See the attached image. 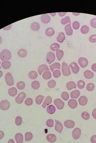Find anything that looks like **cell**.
Listing matches in <instances>:
<instances>
[{
    "label": "cell",
    "mask_w": 96,
    "mask_h": 143,
    "mask_svg": "<svg viewBox=\"0 0 96 143\" xmlns=\"http://www.w3.org/2000/svg\"><path fill=\"white\" fill-rule=\"evenodd\" d=\"M11 58V53L7 49L3 50L0 53V58L2 61L10 60Z\"/></svg>",
    "instance_id": "cell-1"
},
{
    "label": "cell",
    "mask_w": 96,
    "mask_h": 143,
    "mask_svg": "<svg viewBox=\"0 0 96 143\" xmlns=\"http://www.w3.org/2000/svg\"><path fill=\"white\" fill-rule=\"evenodd\" d=\"M61 71H62V74L64 76H68L71 74V72L70 68H69V67L65 62H63L62 63Z\"/></svg>",
    "instance_id": "cell-2"
},
{
    "label": "cell",
    "mask_w": 96,
    "mask_h": 143,
    "mask_svg": "<svg viewBox=\"0 0 96 143\" xmlns=\"http://www.w3.org/2000/svg\"><path fill=\"white\" fill-rule=\"evenodd\" d=\"M5 80L8 86H12L14 85V80L13 76L10 73L8 72L6 74Z\"/></svg>",
    "instance_id": "cell-3"
},
{
    "label": "cell",
    "mask_w": 96,
    "mask_h": 143,
    "mask_svg": "<svg viewBox=\"0 0 96 143\" xmlns=\"http://www.w3.org/2000/svg\"><path fill=\"white\" fill-rule=\"evenodd\" d=\"M46 59L47 63L50 64L55 60V55L54 53L50 52L47 54Z\"/></svg>",
    "instance_id": "cell-4"
},
{
    "label": "cell",
    "mask_w": 96,
    "mask_h": 143,
    "mask_svg": "<svg viewBox=\"0 0 96 143\" xmlns=\"http://www.w3.org/2000/svg\"><path fill=\"white\" fill-rule=\"evenodd\" d=\"M10 104L7 100H3L0 102V108L2 110H6L9 108Z\"/></svg>",
    "instance_id": "cell-5"
},
{
    "label": "cell",
    "mask_w": 96,
    "mask_h": 143,
    "mask_svg": "<svg viewBox=\"0 0 96 143\" xmlns=\"http://www.w3.org/2000/svg\"><path fill=\"white\" fill-rule=\"evenodd\" d=\"M81 135V130L80 128H75L72 132L73 138L75 140H77L80 137Z\"/></svg>",
    "instance_id": "cell-6"
},
{
    "label": "cell",
    "mask_w": 96,
    "mask_h": 143,
    "mask_svg": "<svg viewBox=\"0 0 96 143\" xmlns=\"http://www.w3.org/2000/svg\"><path fill=\"white\" fill-rule=\"evenodd\" d=\"M54 104L59 110H61L64 108L65 106V103L60 99H55L54 101Z\"/></svg>",
    "instance_id": "cell-7"
},
{
    "label": "cell",
    "mask_w": 96,
    "mask_h": 143,
    "mask_svg": "<svg viewBox=\"0 0 96 143\" xmlns=\"http://www.w3.org/2000/svg\"><path fill=\"white\" fill-rule=\"evenodd\" d=\"M26 97V94L24 92H22L18 94V96L16 98V102L18 104H21Z\"/></svg>",
    "instance_id": "cell-8"
},
{
    "label": "cell",
    "mask_w": 96,
    "mask_h": 143,
    "mask_svg": "<svg viewBox=\"0 0 96 143\" xmlns=\"http://www.w3.org/2000/svg\"><path fill=\"white\" fill-rule=\"evenodd\" d=\"M55 129L56 131H58L59 133L61 134L62 130L63 129V126L62 123L58 121V120H55Z\"/></svg>",
    "instance_id": "cell-9"
},
{
    "label": "cell",
    "mask_w": 96,
    "mask_h": 143,
    "mask_svg": "<svg viewBox=\"0 0 96 143\" xmlns=\"http://www.w3.org/2000/svg\"><path fill=\"white\" fill-rule=\"evenodd\" d=\"M78 62L81 67L83 68L86 67L88 64V59L84 57H81L79 58Z\"/></svg>",
    "instance_id": "cell-10"
},
{
    "label": "cell",
    "mask_w": 96,
    "mask_h": 143,
    "mask_svg": "<svg viewBox=\"0 0 96 143\" xmlns=\"http://www.w3.org/2000/svg\"><path fill=\"white\" fill-rule=\"evenodd\" d=\"M71 67L72 72L75 74H77L79 72L80 68L78 65L75 62H72L69 65Z\"/></svg>",
    "instance_id": "cell-11"
},
{
    "label": "cell",
    "mask_w": 96,
    "mask_h": 143,
    "mask_svg": "<svg viewBox=\"0 0 96 143\" xmlns=\"http://www.w3.org/2000/svg\"><path fill=\"white\" fill-rule=\"evenodd\" d=\"M40 20L43 23L47 24L50 21L51 17L48 15L43 14L41 16Z\"/></svg>",
    "instance_id": "cell-12"
},
{
    "label": "cell",
    "mask_w": 96,
    "mask_h": 143,
    "mask_svg": "<svg viewBox=\"0 0 96 143\" xmlns=\"http://www.w3.org/2000/svg\"><path fill=\"white\" fill-rule=\"evenodd\" d=\"M64 124L65 127L68 128H74L75 125L74 121L70 120L65 121Z\"/></svg>",
    "instance_id": "cell-13"
},
{
    "label": "cell",
    "mask_w": 96,
    "mask_h": 143,
    "mask_svg": "<svg viewBox=\"0 0 96 143\" xmlns=\"http://www.w3.org/2000/svg\"><path fill=\"white\" fill-rule=\"evenodd\" d=\"M79 104L81 106H85L88 102V99L86 96H82L79 99Z\"/></svg>",
    "instance_id": "cell-14"
},
{
    "label": "cell",
    "mask_w": 96,
    "mask_h": 143,
    "mask_svg": "<svg viewBox=\"0 0 96 143\" xmlns=\"http://www.w3.org/2000/svg\"><path fill=\"white\" fill-rule=\"evenodd\" d=\"M47 140L50 143H54L56 142L57 138L56 136L53 134H49L46 137Z\"/></svg>",
    "instance_id": "cell-15"
},
{
    "label": "cell",
    "mask_w": 96,
    "mask_h": 143,
    "mask_svg": "<svg viewBox=\"0 0 96 143\" xmlns=\"http://www.w3.org/2000/svg\"><path fill=\"white\" fill-rule=\"evenodd\" d=\"M52 97L50 96H47L45 99L44 103L42 105V107L44 108H45L47 106L50 105L52 103Z\"/></svg>",
    "instance_id": "cell-16"
},
{
    "label": "cell",
    "mask_w": 96,
    "mask_h": 143,
    "mask_svg": "<svg viewBox=\"0 0 96 143\" xmlns=\"http://www.w3.org/2000/svg\"><path fill=\"white\" fill-rule=\"evenodd\" d=\"M48 67L46 65L42 64L39 66L38 69L39 74L41 75L42 72L44 71H49Z\"/></svg>",
    "instance_id": "cell-17"
},
{
    "label": "cell",
    "mask_w": 96,
    "mask_h": 143,
    "mask_svg": "<svg viewBox=\"0 0 96 143\" xmlns=\"http://www.w3.org/2000/svg\"><path fill=\"white\" fill-rule=\"evenodd\" d=\"M65 30L67 36H70L73 35V30L71 27V23L66 25L65 27Z\"/></svg>",
    "instance_id": "cell-18"
},
{
    "label": "cell",
    "mask_w": 96,
    "mask_h": 143,
    "mask_svg": "<svg viewBox=\"0 0 96 143\" xmlns=\"http://www.w3.org/2000/svg\"><path fill=\"white\" fill-rule=\"evenodd\" d=\"M15 139L17 143H23V136L20 133H17L15 136Z\"/></svg>",
    "instance_id": "cell-19"
},
{
    "label": "cell",
    "mask_w": 96,
    "mask_h": 143,
    "mask_svg": "<svg viewBox=\"0 0 96 143\" xmlns=\"http://www.w3.org/2000/svg\"><path fill=\"white\" fill-rule=\"evenodd\" d=\"M68 106L72 109L75 108L77 106V101L75 99H71L68 102Z\"/></svg>",
    "instance_id": "cell-20"
},
{
    "label": "cell",
    "mask_w": 96,
    "mask_h": 143,
    "mask_svg": "<svg viewBox=\"0 0 96 143\" xmlns=\"http://www.w3.org/2000/svg\"><path fill=\"white\" fill-rule=\"evenodd\" d=\"M65 34L64 32H60L59 33L57 37V41L61 43L63 42L65 39Z\"/></svg>",
    "instance_id": "cell-21"
},
{
    "label": "cell",
    "mask_w": 96,
    "mask_h": 143,
    "mask_svg": "<svg viewBox=\"0 0 96 143\" xmlns=\"http://www.w3.org/2000/svg\"><path fill=\"white\" fill-rule=\"evenodd\" d=\"M94 73L91 71L87 70L84 72V75L85 78L87 79H91L94 77Z\"/></svg>",
    "instance_id": "cell-22"
},
{
    "label": "cell",
    "mask_w": 96,
    "mask_h": 143,
    "mask_svg": "<svg viewBox=\"0 0 96 143\" xmlns=\"http://www.w3.org/2000/svg\"><path fill=\"white\" fill-rule=\"evenodd\" d=\"M77 87L76 84L73 81H70L68 82L66 85V88L68 90H70L76 88Z\"/></svg>",
    "instance_id": "cell-23"
},
{
    "label": "cell",
    "mask_w": 96,
    "mask_h": 143,
    "mask_svg": "<svg viewBox=\"0 0 96 143\" xmlns=\"http://www.w3.org/2000/svg\"><path fill=\"white\" fill-rule=\"evenodd\" d=\"M17 89L15 87L11 88H10L9 89L8 91L9 94L12 97L15 96L17 94Z\"/></svg>",
    "instance_id": "cell-24"
},
{
    "label": "cell",
    "mask_w": 96,
    "mask_h": 143,
    "mask_svg": "<svg viewBox=\"0 0 96 143\" xmlns=\"http://www.w3.org/2000/svg\"><path fill=\"white\" fill-rule=\"evenodd\" d=\"M31 28L32 30L34 31H38L40 28V25L37 22H33L31 25Z\"/></svg>",
    "instance_id": "cell-25"
},
{
    "label": "cell",
    "mask_w": 96,
    "mask_h": 143,
    "mask_svg": "<svg viewBox=\"0 0 96 143\" xmlns=\"http://www.w3.org/2000/svg\"><path fill=\"white\" fill-rule=\"evenodd\" d=\"M50 70L52 72H53L55 69L60 70V64L59 63H55L50 66Z\"/></svg>",
    "instance_id": "cell-26"
},
{
    "label": "cell",
    "mask_w": 96,
    "mask_h": 143,
    "mask_svg": "<svg viewBox=\"0 0 96 143\" xmlns=\"http://www.w3.org/2000/svg\"><path fill=\"white\" fill-rule=\"evenodd\" d=\"M18 54L20 57L24 58L27 55V52L25 49H21L18 51Z\"/></svg>",
    "instance_id": "cell-27"
},
{
    "label": "cell",
    "mask_w": 96,
    "mask_h": 143,
    "mask_svg": "<svg viewBox=\"0 0 96 143\" xmlns=\"http://www.w3.org/2000/svg\"><path fill=\"white\" fill-rule=\"evenodd\" d=\"M46 111L47 113L50 114H54L56 111V108L53 105H50L46 108Z\"/></svg>",
    "instance_id": "cell-28"
},
{
    "label": "cell",
    "mask_w": 96,
    "mask_h": 143,
    "mask_svg": "<svg viewBox=\"0 0 96 143\" xmlns=\"http://www.w3.org/2000/svg\"><path fill=\"white\" fill-rule=\"evenodd\" d=\"M11 63L9 61H2L1 63V66L3 68L5 69H9L11 66Z\"/></svg>",
    "instance_id": "cell-29"
},
{
    "label": "cell",
    "mask_w": 96,
    "mask_h": 143,
    "mask_svg": "<svg viewBox=\"0 0 96 143\" xmlns=\"http://www.w3.org/2000/svg\"><path fill=\"white\" fill-rule=\"evenodd\" d=\"M54 30L53 28H49L47 29L45 31V34L47 36L51 37L54 35Z\"/></svg>",
    "instance_id": "cell-30"
},
{
    "label": "cell",
    "mask_w": 96,
    "mask_h": 143,
    "mask_svg": "<svg viewBox=\"0 0 96 143\" xmlns=\"http://www.w3.org/2000/svg\"><path fill=\"white\" fill-rule=\"evenodd\" d=\"M56 56L59 61H60L64 55V52L63 51L58 50L56 51Z\"/></svg>",
    "instance_id": "cell-31"
},
{
    "label": "cell",
    "mask_w": 96,
    "mask_h": 143,
    "mask_svg": "<svg viewBox=\"0 0 96 143\" xmlns=\"http://www.w3.org/2000/svg\"><path fill=\"white\" fill-rule=\"evenodd\" d=\"M80 95V92L78 90H76L72 91L71 93L70 96L71 98L76 99Z\"/></svg>",
    "instance_id": "cell-32"
},
{
    "label": "cell",
    "mask_w": 96,
    "mask_h": 143,
    "mask_svg": "<svg viewBox=\"0 0 96 143\" xmlns=\"http://www.w3.org/2000/svg\"><path fill=\"white\" fill-rule=\"evenodd\" d=\"M42 77L43 79L45 80L49 79L51 78L52 74L50 71H46L44 72L43 73Z\"/></svg>",
    "instance_id": "cell-33"
},
{
    "label": "cell",
    "mask_w": 96,
    "mask_h": 143,
    "mask_svg": "<svg viewBox=\"0 0 96 143\" xmlns=\"http://www.w3.org/2000/svg\"><path fill=\"white\" fill-rule=\"evenodd\" d=\"M28 76L30 79H35L37 78L38 74L35 71H32L29 72Z\"/></svg>",
    "instance_id": "cell-34"
},
{
    "label": "cell",
    "mask_w": 96,
    "mask_h": 143,
    "mask_svg": "<svg viewBox=\"0 0 96 143\" xmlns=\"http://www.w3.org/2000/svg\"><path fill=\"white\" fill-rule=\"evenodd\" d=\"M31 87L33 89L37 90L40 87V83L38 81H34L32 83Z\"/></svg>",
    "instance_id": "cell-35"
},
{
    "label": "cell",
    "mask_w": 96,
    "mask_h": 143,
    "mask_svg": "<svg viewBox=\"0 0 96 143\" xmlns=\"http://www.w3.org/2000/svg\"><path fill=\"white\" fill-rule=\"evenodd\" d=\"M50 48L51 50L53 51H55L59 50L60 49V45L58 43H54L51 45Z\"/></svg>",
    "instance_id": "cell-36"
},
{
    "label": "cell",
    "mask_w": 96,
    "mask_h": 143,
    "mask_svg": "<svg viewBox=\"0 0 96 143\" xmlns=\"http://www.w3.org/2000/svg\"><path fill=\"white\" fill-rule=\"evenodd\" d=\"M44 98V96L41 95H39L36 97V102L38 105H40L42 103V102Z\"/></svg>",
    "instance_id": "cell-37"
},
{
    "label": "cell",
    "mask_w": 96,
    "mask_h": 143,
    "mask_svg": "<svg viewBox=\"0 0 96 143\" xmlns=\"http://www.w3.org/2000/svg\"><path fill=\"white\" fill-rule=\"evenodd\" d=\"M17 87L19 90H23L25 88V84L23 81H19L17 84Z\"/></svg>",
    "instance_id": "cell-38"
},
{
    "label": "cell",
    "mask_w": 96,
    "mask_h": 143,
    "mask_svg": "<svg viewBox=\"0 0 96 143\" xmlns=\"http://www.w3.org/2000/svg\"><path fill=\"white\" fill-rule=\"evenodd\" d=\"M61 23L62 24H66L67 23H71V21H70V18L69 16H67L65 18H64L63 19H61Z\"/></svg>",
    "instance_id": "cell-39"
},
{
    "label": "cell",
    "mask_w": 96,
    "mask_h": 143,
    "mask_svg": "<svg viewBox=\"0 0 96 143\" xmlns=\"http://www.w3.org/2000/svg\"><path fill=\"white\" fill-rule=\"evenodd\" d=\"M25 140L27 142L30 141L32 139L33 134L31 132H26L25 135Z\"/></svg>",
    "instance_id": "cell-40"
},
{
    "label": "cell",
    "mask_w": 96,
    "mask_h": 143,
    "mask_svg": "<svg viewBox=\"0 0 96 143\" xmlns=\"http://www.w3.org/2000/svg\"><path fill=\"white\" fill-rule=\"evenodd\" d=\"M80 30L82 34H87L89 31V28L87 25H84L81 28Z\"/></svg>",
    "instance_id": "cell-41"
},
{
    "label": "cell",
    "mask_w": 96,
    "mask_h": 143,
    "mask_svg": "<svg viewBox=\"0 0 96 143\" xmlns=\"http://www.w3.org/2000/svg\"><path fill=\"white\" fill-rule=\"evenodd\" d=\"M95 88V86L93 83H89L87 85L86 89L89 91H92Z\"/></svg>",
    "instance_id": "cell-42"
},
{
    "label": "cell",
    "mask_w": 96,
    "mask_h": 143,
    "mask_svg": "<svg viewBox=\"0 0 96 143\" xmlns=\"http://www.w3.org/2000/svg\"><path fill=\"white\" fill-rule=\"evenodd\" d=\"M47 85L48 87L52 89L54 88L56 86V82L54 80H51L50 81L47 83Z\"/></svg>",
    "instance_id": "cell-43"
},
{
    "label": "cell",
    "mask_w": 96,
    "mask_h": 143,
    "mask_svg": "<svg viewBox=\"0 0 96 143\" xmlns=\"http://www.w3.org/2000/svg\"><path fill=\"white\" fill-rule=\"evenodd\" d=\"M15 124L17 126H19L21 125L22 123V117H21L18 116L16 118Z\"/></svg>",
    "instance_id": "cell-44"
},
{
    "label": "cell",
    "mask_w": 96,
    "mask_h": 143,
    "mask_svg": "<svg viewBox=\"0 0 96 143\" xmlns=\"http://www.w3.org/2000/svg\"><path fill=\"white\" fill-rule=\"evenodd\" d=\"M81 117L83 119L85 120L89 119L90 115L89 113L87 112H83L82 113Z\"/></svg>",
    "instance_id": "cell-45"
},
{
    "label": "cell",
    "mask_w": 96,
    "mask_h": 143,
    "mask_svg": "<svg viewBox=\"0 0 96 143\" xmlns=\"http://www.w3.org/2000/svg\"><path fill=\"white\" fill-rule=\"evenodd\" d=\"M85 86V83L83 80H79L77 82V86L78 88L80 89H82L84 88Z\"/></svg>",
    "instance_id": "cell-46"
},
{
    "label": "cell",
    "mask_w": 96,
    "mask_h": 143,
    "mask_svg": "<svg viewBox=\"0 0 96 143\" xmlns=\"http://www.w3.org/2000/svg\"><path fill=\"white\" fill-rule=\"evenodd\" d=\"M61 98L65 101H67L69 98V95L66 92H63L61 94Z\"/></svg>",
    "instance_id": "cell-47"
},
{
    "label": "cell",
    "mask_w": 96,
    "mask_h": 143,
    "mask_svg": "<svg viewBox=\"0 0 96 143\" xmlns=\"http://www.w3.org/2000/svg\"><path fill=\"white\" fill-rule=\"evenodd\" d=\"M47 126L49 127H52L54 124V122L52 119H49L46 122Z\"/></svg>",
    "instance_id": "cell-48"
},
{
    "label": "cell",
    "mask_w": 96,
    "mask_h": 143,
    "mask_svg": "<svg viewBox=\"0 0 96 143\" xmlns=\"http://www.w3.org/2000/svg\"><path fill=\"white\" fill-rule=\"evenodd\" d=\"M33 103V100L31 98H28L25 100V104L27 106H30Z\"/></svg>",
    "instance_id": "cell-49"
},
{
    "label": "cell",
    "mask_w": 96,
    "mask_h": 143,
    "mask_svg": "<svg viewBox=\"0 0 96 143\" xmlns=\"http://www.w3.org/2000/svg\"><path fill=\"white\" fill-rule=\"evenodd\" d=\"M61 74V73L59 70H55L53 72V76L55 78H59Z\"/></svg>",
    "instance_id": "cell-50"
},
{
    "label": "cell",
    "mask_w": 96,
    "mask_h": 143,
    "mask_svg": "<svg viewBox=\"0 0 96 143\" xmlns=\"http://www.w3.org/2000/svg\"><path fill=\"white\" fill-rule=\"evenodd\" d=\"M80 23L77 21H75L73 24V28L75 30H77L80 27Z\"/></svg>",
    "instance_id": "cell-51"
},
{
    "label": "cell",
    "mask_w": 96,
    "mask_h": 143,
    "mask_svg": "<svg viewBox=\"0 0 96 143\" xmlns=\"http://www.w3.org/2000/svg\"><path fill=\"white\" fill-rule=\"evenodd\" d=\"M89 40L91 42H96V35H91L89 38Z\"/></svg>",
    "instance_id": "cell-52"
},
{
    "label": "cell",
    "mask_w": 96,
    "mask_h": 143,
    "mask_svg": "<svg viewBox=\"0 0 96 143\" xmlns=\"http://www.w3.org/2000/svg\"><path fill=\"white\" fill-rule=\"evenodd\" d=\"M90 24L93 28H96V18L91 19L90 21Z\"/></svg>",
    "instance_id": "cell-53"
},
{
    "label": "cell",
    "mask_w": 96,
    "mask_h": 143,
    "mask_svg": "<svg viewBox=\"0 0 96 143\" xmlns=\"http://www.w3.org/2000/svg\"><path fill=\"white\" fill-rule=\"evenodd\" d=\"M91 142L92 143H96V135H94L92 136Z\"/></svg>",
    "instance_id": "cell-54"
},
{
    "label": "cell",
    "mask_w": 96,
    "mask_h": 143,
    "mask_svg": "<svg viewBox=\"0 0 96 143\" xmlns=\"http://www.w3.org/2000/svg\"><path fill=\"white\" fill-rule=\"evenodd\" d=\"M92 115L93 118L96 119V108L93 109L92 111Z\"/></svg>",
    "instance_id": "cell-55"
},
{
    "label": "cell",
    "mask_w": 96,
    "mask_h": 143,
    "mask_svg": "<svg viewBox=\"0 0 96 143\" xmlns=\"http://www.w3.org/2000/svg\"><path fill=\"white\" fill-rule=\"evenodd\" d=\"M5 136L4 133L2 131L0 130V140L3 138Z\"/></svg>",
    "instance_id": "cell-56"
},
{
    "label": "cell",
    "mask_w": 96,
    "mask_h": 143,
    "mask_svg": "<svg viewBox=\"0 0 96 143\" xmlns=\"http://www.w3.org/2000/svg\"><path fill=\"white\" fill-rule=\"evenodd\" d=\"M92 69L94 72H96V64H94L91 66Z\"/></svg>",
    "instance_id": "cell-57"
},
{
    "label": "cell",
    "mask_w": 96,
    "mask_h": 143,
    "mask_svg": "<svg viewBox=\"0 0 96 143\" xmlns=\"http://www.w3.org/2000/svg\"><path fill=\"white\" fill-rule=\"evenodd\" d=\"M66 13H66V12H65V13H58V14L60 16L62 17L65 15Z\"/></svg>",
    "instance_id": "cell-58"
},
{
    "label": "cell",
    "mask_w": 96,
    "mask_h": 143,
    "mask_svg": "<svg viewBox=\"0 0 96 143\" xmlns=\"http://www.w3.org/2000/svg\"><path fill=\"white\" fill-rule=\"evenodd\" d=\"M8 143H15L14 139H10L8 142Z\"/></svg>",
    "instance_id": "cell-59"
},
{
    "label": "cell",
    "mask_w": 96,
    "mask_h": 143,
    "mask_svg": "<svg viewBox=\"0 0 96 143\" xmlns=\"http://www.w3.org/2000/svg\"><path fill=\"white\" fill-rule=\"evenodd\" d=\"M2 75H3V73L1 71H0V78L1 77Z\"/></svg>",
    "instance_id": "cell-60"
},
{
    "label": "cell",
    "mask_w": 96,
    "mask_h": 143,
    "mask_svg": "<svg viewBox=\"0 0 96 143\" xmlns=\"http://www.w3.org/2000/svg\"><path fill=\"white\" fill-rule=\"evenodd\" d=\"M73 14H74V15H75V16H78L79 15V14H80V13H73Z\"/></svg>",
    "instance_id": "cell-61"
},
{
    "label": "cell",
    "mask_w": 96,
    "mask_h": 143,
    "mask_svg": "<svg viewBox=\"0 0 96 143\" xmlns=\"http://www.w3.org/2000/svg\"><path fill=\"white\" fill-rule=\"evenodd\" d=\"M56 13H51V14H50L52 16H55V15H56Z\"/></svg>",
    "instance_id": "cell-62"
},
{
    "label": "cell",
    "mask_w": 96,
    "mask_h": 143,
    "mask_svg": "<svg viewBox=\"0 0 96 143\" xmlns=\"http://www.w3.org/2000/svg\"><path fill=\"white\" fill-rule=\"evenodd\" d=\"M2 41V39L1 37L0 36V44L1 43Z\"/></svg>",
    "instance_id": "cell-63"
},
{
    "label": "cell",
    "mask_w": 96,
    "mask_h": 143,
    "mask_svg": "<svg viewBox=\"0 0 96 143\" xmlns=\"http://www.w3.org/2000/svg\"><path fill=\"white\" fill-rule=\"evenodd\" d=\"M0 64H1V62H0ZM1 66H0V69H1Z\"/></svg>",
    "instance_id": "cell-64"
}]
</instances>
